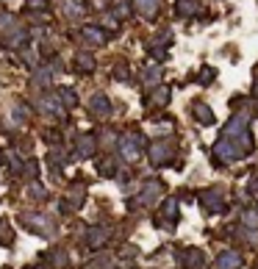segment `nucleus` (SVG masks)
<instances>
[{
    "label": "nucleus",
    "mask_w": 258,
    "mask_h": 269,
    "mask_svg": "<svg viewBox=\"0 0 258 269\" xmlns=\"http://www.w3.org/2000/svg\"><path fill=\"white\" fill-rule=\"evenodd\" d=\"M142 133H125L120 139V153L125 156V161H136L139 153H142Z\"/></svg>",
    "instance_id": "1"
},
{
    "label": "nucleus",
    "mask_w": 258,
    "mask_h": 269,
    "mask_svg": "<svg viewBox=\"0 0 258 269\" xmlns=\"http://www.w3.org/2000/svg\"><path fill=\"white\" fill-rule=\"evenodd\" d=\"M214 159L219 164H228V161H239V159H242V153L236 150V144H233L231 139L219 136V142L214 144Z\"/></svg>",
    "instance_id": "2"
},
{
    "label": "nucleus",
    "mask_w": 258,
    "mask_h": 269,
    "mask_svg": "<svg viewBox=\"0 0 258 269\" xmlns=\"http://www.w3.org/2000/svg\"><path fill=\"white\" fill-rule=\"evenodd\" d=\"M150 161H153L156 167H161V164H169V161H172V144L164 142V139L153 142V144H150Z\"/></svg>",
    "instance_id": "3"
},
{
    "label": "nucleus",
    "mask_w": 258,
    "mask_h": 269,
    "mask_svg": "<svg viewBox=\"0 0 258 269\" xmlns=\"http://www.w3.org/2000/svg\"><path fill=\"white\" fill-rule=\"evenodd\" d=\"M22 219H25V225L36 227V233H53V222L48 219V216H42V214H25Z\"/></svg>",
    "instance_id": "4"
},
{
    "label": "nucleus",
    "mask_w": 258,
    "mask_h": 269,
    "mask_svg": "<svg viewBox=\"0 0 258 269\" xmlns=\"http://www.w3.org/2000/svg\"><path fill=\"white\" fill-rule=\"evenodd\" d=\"M89 108H92V114H97V117H108L111 114V103H108V97H105V95H95V97H92Z\"/></svg>",
    "instance_id": "5"
},
{
    "label": "nucleus",
    "mask_w": 258,
    "mask_h": 269,
    "mask_svg": "<svg viewBox=\"0 0 258 269\" xmlns=\"http://www.w3.org/2000/svg\"><path fill=\"white\" fill-rule=\"evenodd\" d=\"M200 203L208 208V211H219L222 208V191L219 189H208L206 195L200 197Z\"/></svg>",
    "instance_id": "6"
},
{
    "label": "nucleus",
    "mask_w": 258,
    "mask_h": 269,
    "mask_svg": "<svg viewBox=\"0 0 258 269\" xmlns=\"http://www.w3.org/2000/svg\"><path fill=\"white\" fill-rule=\"evenodd\" d=\"M133 6H136L148 20H153V17L158 14V9H161V0H133Z\"/></svg>",
    "instance_id": "7"
},
{
    "label": "nucleus",
    "mask_w": 258,
    "mask_h": 269,
    "mask_svg": "<svg viewBox=\"0 0 258 269\" xmlns=\"http://www.w3.org/2000/svg\"><path fill=\"white\" fill-rule=\"evenodd\" d=\"M95 53H78L75 56V69L78 72H95Z\"/></svg>",
    "instance_id": "8"
},
{
    "label": "nucleus",
    "mask_w": 258,
    "mask_h": 269,
    "mask_svg": "<svg viewBox=\"0 0 258 269\" xmlns=\"http://www.w3.org/2000/svg\"><path fill=\"white\" fill-rule=\"evenodd\" d=\"M84 39L89 45H105V42H108V33H103V28L89 25V28H84Z\"/></svg>",
    "instance_id": "9"
},
{
    "label": "nucleus",
    "mask_w": 258,
    "mask_h": 269,
    "mask_svg": "<svg viewBox=\"0 0 258 269\" xmlns=\"http://www.w3.org/2000/svg\"><path fill=\"white\" fill-rule=\"evenodd\" d=\"M192 111H195V117H197V122H200V125H214V111H211L206 103H195Z\"/></svg>",
    "instance_id": "10"
},
{
    "label": "nucleus",
    "mask_w": 258,
    "mask_h": 269,
    "mask_svg": "<svg viewBox=\"0 0 258 269\" xmlns=\"http://www.w3.org/2000/svg\"><path fill=\"white\" fill-rule=\"evenodd\" d=\"M56 95H58V100H61V108H72L75 103H78V95H75V89H69V86H58Z\"/></svg>",
    "instance_id": "11"
},
{
    "label": "nucleus",
    "mask_w": 258,
    "mask_h": 269,
    "mask_svg": "<svg viewBox=\"0 0 258 269\" xmlns=\"http://www.w3.org/2000/svg\"><path fill=\"white\" fill-rule=\"evenodd\" d=\"M239 264H242L239 253H222L216 258V269H239Z\"/></svg>",
    "instance_id": "12"
},
{
    "label": "nucleus",
    "mask_w": 258,
    "mask_h": 269,
    "mask_svg": "<svg viewBox=\"0 0 258 269\" xmlns=\"http://www.w3.org/2000/svg\"><path fill=\"white\" fill-rule=\"evenodd\" d=\"M158 191H161V183H158V180H150V183L144 186V191H142V197H139V203H153Z\"/></svg>",
    "instance_id": "13"
},
{
    "label": "nucleus",
    "mask_w": 258,
    "mask_h": 269,
    "mask_svg": "<svg viewBox=\"0 0 258 269\" xmlns=\"http://www.w3.org/2000/svg\"><path fill=\"white\" fill-rule=\"evenodd\" d=\"M183 266H189V269H195V266H200V261H203V253L200 250H186L183 253Z\"/></svg>",
    "instance_id": "14"
},
{
    "label": "nucleus",
    "mask_w": 258,
    "mask_h": 269,
    "mask_svg": "<svg viewBox=\"0 0 258 269\" xmlns=\"http://www.w3.org/2000/svg\"><path fill=\"white\" fill-rule=\"evenodd\" d=\"M197 9H200V6H197V0H180V3H178V14H180V17L197 14Z\"/></svg>",
    "instance_id": "15"
},
{
    "label": "nucleus",
    "mask_w": 258,
    "mask_h": 269,
    "mask_svg": "<svg viewBox=\"0 0 258 269\" xmlns=\"http://www.w3.org/2000/svg\"><path fill=\"white\" fill-rule=\"evenodd\" d=\"M78 153H81V156H92V153H95V136H81Z\"/></svg>",
    "instance_id": "16"
},
{
    "label": "nucleus",
    "mask_w": 258,
    "mask_h": 269,
    "mask_svg": "<svg viewBox=\"0 0 258 269\" xmlns=\"http://www.w3.org/2000/svg\"><path fill=\"white\" fill-rule=\"evenodd\" d=\"M105 239H108V233H105L103 227H92V230H89V244H92V247H100Z\"/></svg>",
    "instance_id": "17"
},
{
    "label": "nucleus",
    "mask_w": 258,
    "mask_h": 269,
    "mask_svg": "<svg viewBox=\"0 0 258 269\" xmlns=\"http://www.w3.org/2000/svg\"><path fill=\"white\" fill-rule=\"evenodd\" d=\"M164 216H167V219H175V216H178V200H175V197H169V200H164Z\"/></svg>",
    "instance_id": "18"
},
{
    "label": "nucleus",
    "mask_w": 258,
    "mask_h": 269,
    "mask_svg": "<svg viewBox=\"0 0 258 269\" xmlns=\"http://www.w3.org/2000/svg\"><path fill=\"white\" fill-rule=\"evenodd\" d=\"M42 108H45V111H50V114H56V117H61V114H64V108L58 106L56 97H45V100H42Z\"/></svg>",
    "instance_id": "19"
},
{
    "label": "nucleus",
    "mask_w": 258,
    "mask_h": 269,
    "mask_svg": "<svg viewBox=\"0 0 258 269\" xmlns=\"http://www.w3.org/2000/svg\"><path fill=\"white\" fill-rule=\"evenodd\" d=\"M114 17H131V3H128V0H117L114 3Z\"/></svg>",
    "instance_id": "20"
},
{
    "label": "nucleus",
    "mask_w": 258,
    "mask_h": 269,
    "mask_svg": "<svg viewBox=\"0 0 258 269\" xmlns=\"http://www.w3.org/2000/svg\"><path fill=\"white\" fill-rule=\"evenodd\" d=\"M161 81V67H148L144 69V84H158Z\"/></svg>",
    "instance_id": "21"
},
{
    "label": "nucleus",
    "mask_w": 258,
    "mask_h": 269,
    "mask_svg": "<svg viewBox=\"0 0 258 269\" xmlns=\"http://www.w3.org/2000/svg\"><path fill=\"white\" fill-rule=\"evenodd\" d=\"M153 100L158 103V106H167V103H169V89H167V86H161V89L156 92V95H153Z\"/></svg>",
    "instance_id": "22"
},
{
    "label": "nucleus",
    "mask_w": 258,
    "mask_h": 269,
    "mask_svg": "<svg viewBox=\"0 0 258 269\" xmlns=\"http://www.w3.org/2000/svg\"><path fill=\"white\" fill-rule=\"evenodd\" d=\"M25 9H33V11H45V9H50V6H48V0H28V3H25Z\"/></svg>",
    "instance_id": "23"
},
{
    "label": "nucleus",
    "mask_w": 258,
    "mask_h": 269,
    "mask_svg": "<svg viewBox=\"0 0 258 269\" xmlns=\"http://www.w3.org/2000/svg\"><path fill=\"white\" fill-rule=\"evenodd\" d=\"M22 39H28V31H20V33H14V36H9V45H20Z\"/></svg>",
    "instance_id": "24"
},
{
    "label": "nucleus",
    "mask_w": 258,
    "mask_h": 269,
    "mask_svg": "<svg viewBox=\"0 0 258 269\" xmlns=\"http://www.w3.org/2000/svg\"><path fill=\"white\" fill-rule=\"evenodd\" d=\"M244 222H247V225H258V211H247L244 214Z\"/></svg>",
    "instance_id": "25"
},
{
    "label": "nucleus",
    "mask_w": 258,
    "mask_h": 269,
    "mask_svg": "<svg viewBox=\"0 0 258 269\" xmlns=\"http://www.w3.org/2000/svg\"><path fill=\"white\" fill-rule=\"evenodd\" d=\"M200 81H203V84H211V81H214V69H211V67L203 69V78Z\"/></svg>",
    "instance_id": "26"
},
{
    "label": "nucleus",
    "mask_w": 258,
    "mask_h": 269,
    "mask_svg": "<svg viewBox=\"0 0 258 269\" xmlns=\"http://www.w3.org/2000/svg\"><path fill=\"white\" fill-rule=\"evenodd\" d=\"M6 159L11 161V169H14V172H17V169H20V159H17L14 153H6Z\"/></svg>",
    "instance_id": "27"
},
{
    "label": "nucleus",
    "mask_w": 258,
    "mask_h": 269,
    "mask_svg": "<svg viewBox=\"0 0 258 269\" xmlns=\"http://www.w3.org/2000/svg\"><path fill=\"white\" fill-rule=\"evenodd\" d=\"M114 161H103V167H100V172L103 175H114V167H111Z\"/></svg>",
    "instance_id": "28"
},
{
    "label": "nucleus",
    "mask_w": 258,
    "mask_h": 269,
    "mask_svg": "<svg viewBox=\"0 0 258 269\" xmlns=\"http://www.w3.org/2000/svg\"><path fill=\"white\" fill-rule=\"evenodd\" d=\"M114 78L125 81V64H120V67H114Z\"/></svg>",
    "instance_id": "29"
},
{
    "label": "nucleus",
    "mask_w": 258,
    "mask_h": 269,
    "mask_svg": "<svg viewBox=\"0 0 258 269\" xmlns=\"http://www.w3.org/2000/svg\"><path fill=\"white\" fill-rule=\"evenodd\" d=\"M247 191H253V195H258V175L253 180H247Z\"/></svg>",
    "instance_id": "30"
},
{
    "label": "nucleus",
    "mask_w": 258,
    "mask_h": 269,
    "mask_svg": "<svg viewBox=\"0 0 258 269\" xmlns=\"http://www.w3.org/2000/svg\"><path fill=\"white\" fill-rule=\"evenodd\" d=\"M31 195L33 197H45V189H39V183H31Z\"/></svg>",
    "instance_id": "31"
},
{
    "label": "nucleus",
    "mask_w": 258,
    "mask_h": 269,
    "mask_svg": "<svg viewBox=\"0 0 258 269\" xmlns=\"http://www.w3.org/2000/svg\"><path fill=\"white\" fill-rule=\"evenodd\" d=\"M11 20H14V17H11V14H0V28H6Z\"/></svg>",
    "instance_id": "32"
}]
</instances>
